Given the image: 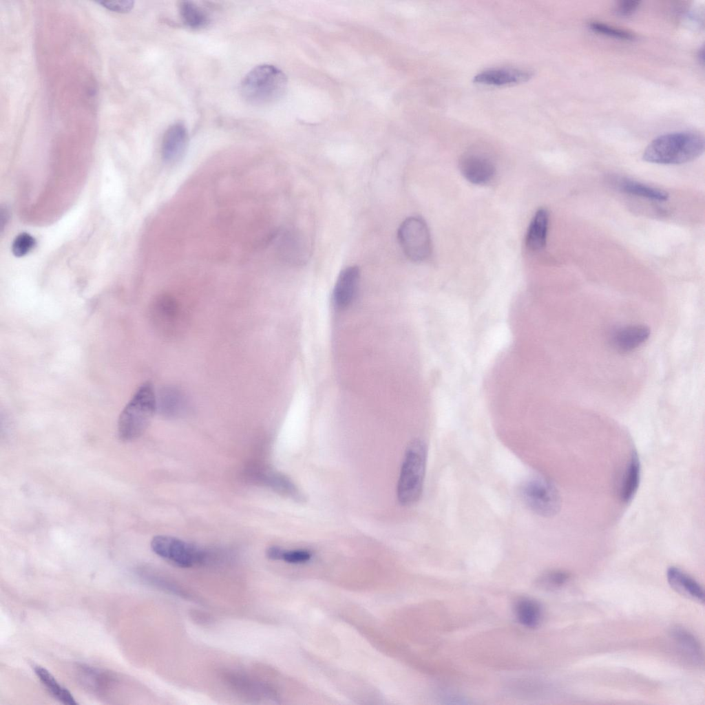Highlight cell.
<instances>
[{
	"label": "cell",
	"mask_w": 705,
	"mask_h": 705,
	"mask_svg": "<svg viewBox=\"0 0 705 705\" xmlns=\"http://www.w3.org/2000/svg\"><path fill=\"white\" fill-rule=\"evenodd\" d=\"M229 684L245 697L251 699H273L275 694L265 684L239 673H230L227 676Z\"/></svg>",
	"instance_id": "cell-15"
},
{
	"label": "cell",
	"mask_w": 705,
	"mask_h": 705,
	"mask_svg": "<svg viewBox=\"0 0 705 705\" xmlns=\"http://www.w3.org/2000/svg\"><path fill=\"white\" fill-rule=\"evenodd\" d=\"M666 578L671 588L680 595L699 603L704 602V591L702 586L680 569L675 567L669 568Z\"/></svg>",
	"instance_id": "cell-14"
},
{
	"label": "cell",
	"mask_w": 705,
	"mask_h": 705,
	"mask_svg": "<svg viewBox=\"0 0 705 705\" xmlns=\"http://www.w3.org/2000/svg\"><path fill=\"white\" fill-rule=\"evenodd\" d=\"M287 87V78L277 67L271 65H258L251 70L242 81L243 98L253 105H267L282 97Z\"/></svg>",
	"instance_id": "cell-4"
},
{
	"label": "cell",
	"mask_w": 705,
	"mask_h": 705,
	"mask_svg": "<svg viewBox=\"0 0 705 705\" xmlns=\"http://www.w3.org/2000/svg\"><path fill=\"white\" fill-rule=\"evenodd\" d=\"M145 578L151 584L167 593L178 596L184 599L191 600L193 598L191 593L167 577L151 573L147 574Z\"/></svg>",
	"instance_id": "cell-24"
},
{
	"label": "cell",
	"mask_w": 705,
	"mask_h": 705,
	"mask_svg": "<svg viewBox=\"0 0 705 705\" xmlns=\"http://www.w3.org/2000/svg\"><path fill=\"white\" fill-rule=\"evenodd\" d=\"M284 550L280 547L271 546L266 549V556L271 560H282Z\"/></svg>",
	"instance_id": "cell-32"
},
{
	"label": "cell",
	"mask_w": 705,
	"mask_h": 705,
	"mask_svg": "<svg viewBox=\"0 0 705 705\" xmlns=\"http://www.w3.org/2000/svg\"><path fill=\"white\" fill-rule=\"evenodd\" d=\"M619 189L627 193L657 201H666L669 193L660 189L629 180L623 179L618 182Z\"/></svg>",
	"instance_id": "cell-21"
},
{
	"label": "cell",
	"mask_w": 705,
	"mask_h": 705,
	"mask_svg": "<svg viewBox=\"0 0 705 705\" xmlns=\"http://www.w3.org/2000/svg\"><path fill=\"white\" fill-rule=\"evenodd\" d=\"M698 57H699V60L701 61L702 63H704V49H703V48L699 50V54H698Z\"/></svg>",
	"instance_id": "cell-33"
},
{
	"label": "cell",
	"mask_w": 705,
	"mask_h": 705,
	"mask_svg": "<svg viewBox=\"0 0 705 705\" xmlns=\"http://www.w3.org/2000/svg\"><path fill=\"white\" fill-rule=\"evenodd\" d=\"M460 169L467 180L476 185L488 182L495 174L493 162L489 158L478 154H470L464 157L461 161Z\"/></svg>",
	"instance_id": "cell-10"
},
{
	"label": "cell",
	"mask_w": 705,
	"mask_h": 705,
	"mask_svg": "<svg viewBox=\"0 0 705 705\" xmlns=\"http://www.w3.org/2000/svg\"><path fill=\"white\" fill-rule=\"evenodd\" d=\"M641 465L638 454H631L621 483L620 497L622 502L629 503L634 497L640 485Z\"/></svg>",
	"instance_id": "cell-18"
},
{
	"label": "cell",
	"mask_w": 705,
	"mask_h": 705,
	"mask_svg": "<svg viewBox=\"0 0 705 705\" xmlns=\"http://www.w3.org/2000/svg\"><path fill=\"white\" fill-rule=\"evenodd\" d=\"M36 245V240L30 234L21 233L14 240L12 252L16 257H23L30 252Z\"/></svg>",
	"instance_id": "cell-27"
},
{
	"label": "cell",
	"mask_w": 705,
	"mask_h": 705,
	"mask_svg": "<svg viewBox=\"0 0 705 705\" xmlns=\"http://www.w3.org/2000/svg\"><path fill=\"white\" fill-rule=\"evenodd\" d=\"M397 235L403 253L410 260L422 262L430 256V232L421 218L412 216L406 218L400 225Z\"/></svg>",
	"instance_id": "cell-7"
},
{
	"label": "cell",
	"mask_w": 705,
	"mask_h": 705,
	"mask_svg": "<svg viewBox=\"0 0 705 705\" xmlns=\"http://www.w3.org/2000/svg\"><path fill=\"white\" fill-rule=\"evenodd\" d=\"M188 146V134L181 123H176L166 130L161 144V155L168 164L179 162L185 156Z\"/></svg>",
	"instance_id": "cell-9"
},
{
	"label": "cell",
	"mask_w": 705,
	"mask_h": 705,
	"mask_svg": "<svg viewBox=\"0 0 705 705\" xmlns=\"http://www.w3.org/2000/svg\"><path fill=\"white\" fill-rule=\"evenodd\" d=\"M548 222V211L545 209L537 211L532 220L526 237V244L530 250L539 251L545 246Z\"/></svg>",
	"instance_id": "cell-17"
},
{
	"label": "cell",
	"mask_w": 705,
	"mask_h": 705,
	"mask_svg": "<svg viewBox=\"0 0 705 705\" xmlns=\"http://www.w3.org/2000/svg\"><path fill=\"white\" fill-rule=\"evenodd\" d=\"M514 611L518 622L528 628H535L540 622L542 609L540 604L531 598H522L514 605Z\"/></svg>",
	"instance_id": "cell-19"
},
{
	"label": "cell",
	"mask_w": 705,
	"mask_h": 705,
	"mask_svg": "<svg viewBox=\"0 0 705 705\" xmlns=\"http://www.w3.org/2000/svg\"><path fill=\"white\" fill-rule=\"evenodd\" d=\"M520 496L527 507L535 514L551 517L561 506V498L553 482L545 475L536 473L522 484Z\"/></svg>",
	"instance_id": "cell-5"
},
{
	"label": "cell",
	"mask_w": 705,
	"mask_h": 705,
	"mask_svg": "<svg viewBox=\"0 0 705 705\" xmlns=\"http://www.w3.org/2000/svg\"><path fill=\"white\" fill-rule=\"evenodd\" d=\"M671 638L681 654L694 664L702 661V651L698 640L685 629L680 627L671 629Z\"/></svg>",
	"instance_id": "cell-16"
},
{
	"label": "cell",
	"mask_w": 705,
	"mask_h": 705,
	"mask_svg": "<svg viewBox=\"0 0 705 705\" xmlns=\"http://www.w3.org/2000/svg\"><path fill=\"white\" fill-rule=\"evenodd\" d=\"M427 461L425 443L419 439L407 445L397 487V498L402 505H411L420 498L423 487Z\"/></svg>",
	"instance_id": "cell-3"
},
{
	"label": "cell",
	"mask_w": 705,
	"mask_h": 705,
	"mask_svg": "<svg viewBox=\"0 0 705 705\" xmlns=\"http://www.w3.org/2000/svg\"><path fill=\"white\" fill-rule=\"evenodd\" d=\"M179 12L183 22L192 28L204 27L209 21L204 11L192 1H181L179 4Z\"/></svg>",
	"instance_id": "cell-22"
},
{
	"label": "cell",
	"mask_w": 705,
	"mask_h": 705,
	"mask_svg": "<svg viewBox=\"0 0 705 705\" xmlns=\"http://www.w3.org/2000/svg\"><path fill=\"white\" fill-rule=\"evenodd\" d=\"M151 548L156 555L180 567L201 565L208 559L206 553L198 547L169 536H154L151 541Z\"/></svg>",
	"instance_id": "cell-6"
},
{
	"label": "cell",
	"mask_w": 705,
	"mask_h": 705,
	"mask_svg": "<svg viewBox=\"0 0 705 705\" xmlns=\"http://www.w3.org/2000/svg\"><path fill=\"white\" fill-rule=\"evenodd\" d=\"M156 410L157 399L154 389L151 383H143L119 416L118 434L120 439L130 441L141 436Z\"/></svg>",
	"instance_id": "cell-2"
},
{
	"label": "cell",
	"mask_w": 705,
	"mask_h": 705,
	"mask_svg": "<svg viewBox=\"0 0 705 705\" xmlns=\"http://www.w3.org/2000/svg\"><path fill=\"white\" fill-rule=\"evenodd\" d=\"M312 554L305 549L284 550L282 560L291 564H301L311 560Z\"/></svg>",
	"instance_id": "cell-29"
},
{
	"label": "cell",
	"mask_w": 705,
	"mask_h": 705,
	"mask_svg": "<svg viewBox=\"0 0 705 705\" xmlns=\"http://www.w3.org/2000/svg\"><path fill=\"white\" fill-rule=\"evenodd\" d=\"M157 399V409L165 414H171L178 410L182 403L180 394L175 390L167 388L161 391Z\"/></svg>",
	"instance_id": "cell-25"
},
{
	"label": "cell",
	"mask_w": 705,
	"mask_h": 705,
	"mask_svg": "<svg viewBox=\"0 0 705 705\" xmlns=\"http://www.w3.org/2000/svg\"><path fill=\"white\" fill-rule=\"evenodd\" d=\"M266 483L276 492L290 497L298 502H302L304 497L295 485L286 476L273 473L267 476Z\"/></svg>",
	"instance_id": "cell-23"
},
{
	"label": "cell",
	"mask_w": 705,
	"mask_h": 705,
	"mask_svg": "<svg viewBox=\"0 0 705 705\" xmlns=\"http://www.w3.org/2000/svg\"><path fill=\"white\" fill-rule=\"evenodd\" d=\"M34 671L48 692L59 701L67 705L78 704L72 693L61 686L46 669L41 666H35Z\"/></svg>",
	"instance_id": "cell-20"
},
{
	"label": "cell",
	"mask_w": 705,
	"mask_h": 705,
	"mask_svg": "<svg viewBox=\"0 0 705 705\" xmlns=\"http://www.w3.org/2000/svg\"><path fill=\"white\" fill-rule=\"evenodd\" d=\"M589 26L593 32L605 36L607 35L610 37L625 41H632L635 39L634 34L631 32L624 30L613 28L602 23L593 22L590 23Z\"/></svg>",
	"instance_id": "cell-26"
},
{
	"label": "cell",
	"mask_w": 705,
	"mask_h": 705,
	"mask_svg": "<svg viewBox=\"0 0 705 705\" xmlns=\"http://www.w3.org/2000/svg\"><path fill=\"white\" fill-rule=\"evenodd\" d=\"M359 277L360 271L356 266H348L341 271L333 295L336 306L345 308L352 302L357 291Z\"/></svg>",
	"instance_id": "cell-11"
},
{
	"label": "cell",
	"mask_w": 705,
	"mask_h": 705,
	"mask_svg": "<svg viewBox=\"0 0 705 705\" xmlns=\"http://www.w3.org/2000/svg\"><path fill=\"white\" fill-rule=\"evenodd\" d=\"M640 1H622L616 6V12L622 17L632 15L638 8Z\"/></svg>",
	"instance_id": "cell-31"
},
{
	"label": "cell",
	"mask_w": 705,
	"mask_h": 705,
	"mask_svg": "<svg viewBox=\"0 0 705 705\" xmlns=\"http://www.w3.org/2000/svg\"><path fill=\"white\" fill-rule=\"evenodd\" d=\"M98 4L105 8L115 12L118 13H127L130 12L133 8L134 2L133 1H97Z\"/></svg>",
	"instance_id": "cell-30"
},
{
	"label": "cell",
	"mask_w": 705,
	"mask_h": 705,
	"mask_svg": "<svg viewBox=\"0 0 705 705\" xmlns=\"http://www.w3.org/2000/svg\"><path fill=\"white\" fill-rule=\"evenodd\" d=\"M704 151V137L697 133L666 134L653 140L643 153V160L656 164L679 165L699 157Z\"/></svg>",
	"instance_id": "cell-1"
},
{
	"label": "cell",
	"mask_w": 705,
	"mask_h": 705,
	"mask_svg": "<svg viewBox=\"0 0 705 705\" xmlns=\"http://www.w3.org/2000/svg\"><path fill=\"white\" fill-rule=\"evenodd\" d=\"M650 329L644 325H629L616 330L611 336L613 346L620 352L632 351L649 338Z\"/></svg>",
	"instance_id": "cell-12"
},
{
	"label": "cell",
	"mask_w": 705,
	"mask_h": 705,
	"mask_svg": "<svg viewBox=\"0 0 705 705\" xmlns=\"http://www.w3.org/2000/svg\"><path fill=\"white\" fill-rule=\"evenodd\" d=\"M569 579V574L564 571H549L540 579V583L547 589H558L562 587Z\"/></svg>",
	"instance_id": "cell-28"
},
{
	"label": "cell",
	"mask_w": 705,
	"mask_h": 705,
	"mask_svg": "<svg viewBox=\"0 0 705 705\" xmlns=\"http://www.w3.org/2000/svg\"><path fill=\"white\" fill-rule=\"evenodd\" d=\"M276 246L280 257L292 264H302L310 256L311 247L306 237L293 230L280 233L276 239Z\"/></svg>",
	"instance_id": "cell-8"
},
{
	"label": "cell",
	"mask_w": 705,
	"mask_h": 705,
	"mask_svg": "<svg viewBox=\"0 0 705 705\" xmlns=\"http://www.w3.org/2000/svg\"><path fill=\"white\" fill-rule=\"evenodd\" d=\"M530 72L518 69H492L483 71L474 77V82L486 85L503 86L528 81Z\"/></svg>",
	"instance_id": "cell-13"
}]
</instances>
